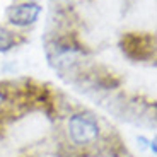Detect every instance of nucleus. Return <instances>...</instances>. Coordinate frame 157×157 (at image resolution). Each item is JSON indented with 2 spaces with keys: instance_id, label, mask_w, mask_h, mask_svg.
<instances>
[{
  "instance_id": "1",
  "label": "nucleus",
  "mask_w": 157,
  "mask_h": 157,
  "mask_svg": "<svg viewBox=\"0 0 157 157\" xmlns=\"http://www.w3.org/2000/svg\"><path fill=\"white\" fill-rule=\"evenodd\" d=\"M67 133L74 145L87 147L98 142L101 135V126L96 116L90 113H75L67 121Z\"/></svg>"
},
{
  "instance_id": "2",
  "label": "nucleus",
  "mask_w": 157,
  "mask_h": 157,
  "mask_svg": "<svg viewBox=\"0 0 157 157\" xmlns=\"http://www.w3.org/2000/svg\"><path fill=\"white\" fill-rule=\"evenodd\" d=\"M39 14H41V5L28 2V4L12 5L7 10V19L17 28H28L38 21Z\"/></svg>"
},
{
  "instance_id": "3",
  "label": "nucleus",
  "mask_w": 157,
  "mask_h": 157,
  "mask_svg": "<svg viewBox=\"0 0 157 157\" xmlns=\"http://www.w3.org/2000/svg\"><path fill=\"white\" fill-rule=\"evenodd\" d=\"M14 44H16V36H14V33H10L5 28H0V53L9 51L10 48H14Z\"/></svg>"
},
{
  "instance_id": "4",
  "label": "nucleus",
  "mask_w": 157,
  "mask_h": 157,
  "mask_svg": "<svg viewBox=\"0 0 157 157\" xmlns=\"http://www.w3.org/2000/svg\"><path fill=\"white\" fill-rule=\"evenodd\" d=\"M4 102H5V96H4V92L0 90V108L4 106Z\"/></svg>"
}]
</instances>
